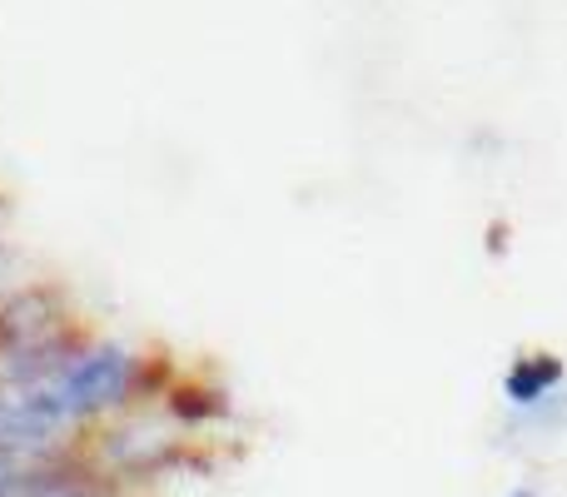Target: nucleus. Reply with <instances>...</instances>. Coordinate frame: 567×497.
Here are the masks:
<instances>
[{"mask_svg":"<svg viewBox=\"0 0 567 497\" xmlns=\"http://www.w3.org/2000/svg\"><path fill=\"white\" fill-rule=\"evenodd\" d=\"M508 497H538V488H513Z\"/></svg>","mask_w":567,"mask_h":497,"instance_id":"4","label":"nucleus"},{"mask_svg":"<svg viewBox=\"0 0 567 497\" xmlns=\"http://www.w3.org/2000/svg\"><path fill=\"white\" fill-rule=\"evenodd\" d=\"M70 333L65 323V299L45 283H30V289H16L0 299V359H16V353H30L40 343Z\"/></svg>","mask_w":567,"mask_h":497,"instance_id":"2","label":"nucleus"},{"mask_svg":"<svg viewBox=\"0 0 567 497\" xmlns=\"http://www.w3.org/2000/svg\"><path fill=\"white\" fill-rule=\"evenodd\" d=\"M563 383H567V363L558 353H528V359H518L503 373V398H508L523 418H533V413H543L553 398H563Z\"/></svg>","mask_w":567,"mask_h":497,"instance_id":"3","label":"nucleus"},{"mask_svg":"<svg viewBox=\"0 0 567 497\" xmlns=\"http://www.w3.org/2000/svg\"><path fill=\"white\" fill-rule=\"evenodd\" d=\"M40 389L60 403L70 428H80V423H95L105 413L130 408L145 393V359L135 349H125V343H80L75 359Z\"/></svg>","mask_w":567,"mask_h":497,"instance_id":"1","label":"nucleus"}]
</instances>
